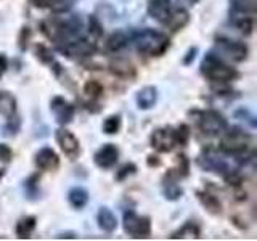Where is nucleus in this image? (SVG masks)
<instances>
[{"label":"nucleus","mask_w":257,"mask_h":241,"mask_svg":"<svg viewBox=\"0 0 257 241\" xmlns=\"http://www.w3.org/2000/svg\"><path fill=\"white\" fill-rule=\"evenodd\" d=\"M84 23L77 15H63V16H52L44 21H40V31L42 34L61 47L71 42L72 39L82 36Z\"/></svg>","instance_id":"obj_1"},{"label":"nucleus","mask_w":257,"mask_h":241,"mask_svg":"<svg viewBox=\"0 0 257 241\" xmlns=\"http://www.w3.org/2000/svg\"><path fill=\"white\" fill-rule=\"evenodd\" d=\"M131 44L135 47V50L139 53L151 56V58H159V56H163L169 50L171 39L161 31L145 28L131 32Z\"/></svg>","instance_id":"obj_2"},{"label":"nucleus","mask_w":257,"mask_h":241,"mask_svg":"<svg viewBox=\"0 0 257 241\" xmlns=\"http://www.w3.org/2000/svg\"><path fill=\"white\" fill-rule=\"evenodd\" d=\"M199 72L201 76L206 77L207 80H211L214 84H220L225 85L228 82H233L236 80L239 72L225 61L220 55L209 52L204 55V58L201 60L199 64Z\"/></svg>","instance_id":"obj_3"},{"label":"nucleus","mask_w":257,"mask_h":241,"mask_svg":"<svg viewBox=\"0 0 257 241\" xmlns=\"http://www.w3.org/2000/svg\"><path fill=\"white\" fill-rule=\"evenodd\" d=\"M252 142L251 134L239 127H227L225 132L220 135L219 142V151L223 153L225 156H235L241 158L246 155L249 150V145Z\"/></svg>","instance_id":"obj_4"},{"label":"nucleus","mask_w":257,"mask_h":241,"mask_svg":"<svg viewBox=\"0 0 257 241\" xmlns=\"http://www.w3.org/2000/svg\"><path fill=\"white\" fill-rule=\"evenodd\" d=\"M122 228L125 235L132 236L135 239H145L151 236V219L147 215L137 214L132 209L124 212L122 215Z\"/></svg>","instance_id":"obj_5"},{"label":"nucleus","mask_w":257,"mask_h":241,"mask_svg":"<svg viewBox=\"0 0 257 241\" xmlns=\"http://www.w3.org/2000/svg\"><path fill=\"white\" fill-rule=\"evenodd\" d=\"M223 156H225L223 153H220V151L217 153L214 148H207L198 156L196 163L201 169H203V171L214 172V174L220 175L225 179V177H227L228 174H231L235 169H231V166L227 163V159H225Z\"/></svg>","instance_id":"obj_6"},{"label":"nucleus","mask_w":257,"mask_h":241,"mask_svg":"<svg viewBox=\"0 0 257 241\" xmlns=\"http://www.w3.org/2000/svg\"><path fill=\"white\" fill-rule=\"evenodd\" d=\"M215 48L219 50V55H222V58H227L233 63H243L249 56V47L244 42L225 36L215 37Z\"/></svg>","instance_id":"obj_7"},{"label":"nucleus","mask_w":257,"mask_h":241,"mask_svg":"<svg viewBox=\"0 0 257 241\" xmlns=\"http://www.w3.org/2000/svg\"><path fill=\"white\" fill-rule=\"evenodd\" d=\"M198 127L207 137H220L225 132V129L228 127V120L219 111L204 109L198 116Z\"/></svg>","instance_id":"obj_8"},{"label":"nucleus","mask_w":257,"mask_h":241,"mask_svg":"<svg viewBox=\"0 0 257 241\" xmlns=\"http://www.w3.org/2000/svg\"><path fill=\"white\" fill-rule=\"evenodd\" d=\"M58 50L72 60H82V58H90V56L96 52V40L87 36H79L72 39L71 42L58 47Z\"/></svg>","instance_id":"obj_9"},{"label":"nucleus","mask_w":257,"mask_h":241,"mask_svg":"<svg viewBox=\"0 0 257 241\" xmlns=\"http://www.w3.org/2000/svg\"><path fill=\"white\" fill-rule=\"evenodd\" d=\"M150 145L158 153H171L175 147H179L175 135V127H159L150 135Z\"/></svg>","instance_id":"obj_10"},{"label":"nucleus","mask_w":257,"mask_h":241,"mask_svg":"<svg viewBox=\"0 0 257 241\" xmlns=\"http://www.w3.org/2000/svg\"><path fill=\"white\" fill-rule=\"evenodd\" d=\"M55 140L58 143L60 150L63 151L64 156H68L69 159H76L80 155V142L77 137L68 131L66 127H60L55 132Z\"/></svg>","instance_id":"obj_11"},{"label":"nucleus","mask_w":257,"mask_h":241,"mask_svg":"<svg viewBox=\"0 0 257 241\" xmlns=\"http://www.w3.org/2000/svg\"><path fill=\"white\" fill-rule=\"evenodd\" d=\"M50 111L56 123L60 126H66L74 119L76 106L72 103H69L64 96H53L50 100Z\"/></svg>","instance_id":"obj_12"},{"label":"nucleus","mask_w":257,"mask_h":241,"mask_svg":"<svg viewBox=\"0 0 257 241\" xmlns=\"http://www.w3.org/2000/svg\"><path fill=\"white\" fill-rule=\"evenodd\" d=\"M119 161V148L114 143H104L95 151L93 155V163L96 167L103 169V171H109Z\"/></svg>","instance_id":"obj_13"},{"label":"nucleus","mask_w":257,"mask_h":241,"mask_svg":"<svg viewBox=\"0 0 257 241\" xmlns=\"http://www.w3.org/2000/svg\"><path fill=\"white\" fill-rule=\"evenodd\" d=\"M34 163H36L37 169H40V171L52 172V171H56V169L60 167V158H58V155H56V151L53 148L44 147L34 155Z\"/></svg>","instance_id":"obj_14"},{"label":"nucleus","mask_w":257,"mask_h":241,"mask_svg":"<svg viewBox=\"0 0 257 241\" xmlns=\"http://www.w3.org/2000/svg\"><path fill=\"white\" fill-rule=\"evenodd\" d=\"M179 180H180V177L175 172V169H171V171L166 172L163 179V193L166 199L177 201L183 196V190L179 185Z\"/></svg>","instance_id":"obj_15"},{"label":"nucleus","mask_w":257,"mask_h":241,"mask_svg":"<svg viewBox=\"0 0 257 241\" xmlns=\"http://www.w3.org/2000/svg\"><path fill=\"white\" fill-rule=\"evenodd\" d=\"M109 72L117 79L132 80L137 76V68L127 58L117 56V58L111 60V63H109Z\"/></svg>","instance_id":"obj_16"},{"label":"nucleus","mask_w":257,"mask_h":241,"mask_svg":"<svg viewBox=\"0 0 257 241\" xmlns=\"http://www.w3.org/2000/svg\"><path fill=\"white\" fill-rule=\"evenodd\" d=\"M172 8L174 7L171 0H148L147 12L153 20L164 26V23L167 21L169 15L172 12Z\"/></svg>","instance_id":"obj_17"},{"label":"nucleus","mask_w":257,"mask_h":241,"mask_svg":"<svg viewBox=\"0 0 257 241\" xmlns=\"http://www.w3.org/2000/svg\"><path fill=\"white\" fill-rule=\"evenodd\" d=\"M135 101L139 109H151L158 103V88L155 85H145L135 95Z\"/></svg>","instance_id":"obj_18"},{"label":"nucleus","mask_w":257,"mask_h":241,"mask_svg":"<svg viewBox=\"0 0 257 241\" xmlns=\"http://www.w3.org/2000/svg\"><path fill=\"white\" fill-rule=\"evenodd\" d=\"M96 223H98V228L101 231L111 235V233H114V230L117 228V217L109 207L103 206L100 207L98 214H96Z\"/></svg>","instance_id":"obj_19"},{"label":"nucleus","mask_w":257,"mask_h":241,"mask_svg":"<svg viewBox=\"0 0 257 241\" xmlns=\"http://www.w3.org/2000/svg\"><path fill=\"white\" fill-rule=\"evenodd\" d=\"M190 23V13L185 10V8H172L171 15H169L167 21L164 23V26L169 28L172 32H179L182 31L187 24Z\"/></svg>","instance_id":"obj_20"},{"label":"nucleus","mask_w":257,"mask_h":241,"mask_svg":"<svg viewBox=\"0 0 257 241\" xmlns=\"http://www.w3.org/2000/svg\"><path fill=\"white\" fill-rule=\"evenodd\" d=\"M34 53H36V58L42 63V64H47V66H50V69H53L55 76H60L61 72V64L56 61L53 52L48 48L47 45L44 44H37L34 47Z\"/></svg>","instance_id":"obj_21"},{"label":"nucleus","mask_w":257,"mask_h":241,"mask_svg":"<svg viewBox=\"0 0 257 241\" xmlns=\"http://www.w3.org/2000/svg\"><path fill=\"white\" fill-rule=\"evenodd\" d=\"M131 44V32L125 31H116L106 39V50L109 53H119L120 50Z\"/></svg>","instance_id":"obj_22"},{"label":"nucleus","mask_w":257,"mask_h":241,"mask_svg":"<svg viewBox=\"0 0 257 241\" xmlns=\"http://www.w3.org/2000/svg\"><path fill=\"white\" fill-rule=\"evenodd\" d=\"M196 196L199 199V203L203 204V207L209 214H212V215H220L222 214V203L215 195H212V193H209V191L204 190V191H196Z\"/></svg>","instance_id":"obj_23"},{"label":"nucleus","mask_w":257,"mask_h":241,"mask_svg":"<svg viewBox=\"0 0 257 241\" xmlns=\"http://www.w3.org/2000/svg\"><path fill=\"white\" fill-rule=\"evenodd\" d=\"M37 227V219L34 215H26V217H21V219L16 222L15 225V233L16 236L20 239H29L31 235L34 233Z\"/></svg>","instance_id":"obj_24"},{"label":"nucleus","mask_w":257,"mask_h":241,"mask_svg":"<svg viewBox=\"0 0 257 241\" xmlns=\"http://www.w3.org/2000/svg\"><path fill=\"white\" fill-rule=\"evenodd\" d=\"M88 199H90V196H88V191L84 187H72L68 191V203L76 211L84 209L88 204Z\"/></svg>","instance_id":"obj_25"},{"label":"nucleus","mask_w":257,"mask_h":241,"mask_svg":"<svg viewBox=\"0 0 257 241\" xmlns=\"http://www.w3.org/2000/svg\"><path fill=\"white\" fill-rule=\"evenodd\" d=\"M18 111V101H16L15 95L7 92V90H0V116L4 117H13Z\"/></svg>","instance_id":"obj_26"},{"label":"nucleus","mask_w":257,"mask_h":241,"mask_svg":"<svg viewBox=\"0 0 257 241\" xmlns=\"http://www.w3.org/2000/svg\"><path fill=\"white\" fill-rule=\"evenodd\" d=\"M201 236V228L196 222L188 220L187 223H183L182 227L174 231L171 235V239H198Z\"/></svg>","instance_id":"obj_27"},{"label":"nucleus","mask_w":257,"mask_h":241,"mask_svg":"<svg viewBox=\"0 0 257 241\" xmlns=\"http://www.w3.org/2000/svg\"><path fill=\"white\" fill-rule=\"evenodd\" d=\"M233 16H254L257 12V0H230Z\"/></svg>","instance_id":"obj_28"},{"label":"nucleus","mask_w":257,"mask_h":241,"mask_svg":"<svg viewBox=\"0 0 257 241\" xmlns=\"http://www.w3.org/2000/svg\"><path fill=\"white\" fill-rule=\"evenodd\" d=\"M233 26L235 29L243 36H251L254 31V16H246V15H239L233 18Z\"/></svg>","instance_id":"obj_29"},{"label":"nucleus","mask_w":257,"mask_h":241,"mask_svg":"<svg viewBox=\"0 0 257 241\" xmlns=\"http://www.w3.org/2000/svg\"><path fill=\"white\" fill-rule=\"evenodd\" d=\"M39 180H40L39 174H32L31 177H28V179L23 182L24 195H26V198H28V199H37V198L40 196Z\"/></svg>","instance_id":"obj_30"},{"label":"nucleus","mask_w":257,"mask_h":241,"mask_svg":"<svg viewBox=\"0 0 257 241\" xmlns=\"http://www.w3.org/2000/svg\"><path fill=\"white\" fill-rule=\"evenodd\" d=\"M84 93L88 96L90 100H98L103 96V85L101 82H98V80H87L85 85H84Z\"/></svg>","instance_id":"obj_31"},{"label":"nucleus","mask_w":257,"mask_h":241,"mask_svg":"<svg viewBox=\"0 0 257 241\" xmlns=\"http://www.w3.org/2000/svg\"><path fill=\"white\" fill-rule=\"evenodd\" d=\"M120 126H122V120H120V116L112 114L108 116L103 120V132L106 135H114L120 131Z\"/></svg>","instance_id":"obj_32"},{"label":"nucleus","mask_w":257,"mask_h":241,"mask_svg":"<svg viewBox=\"0 0 257 241\" xmlns=\"http://www.w3.org/2000/svg\"><path fill=\"white\" fill-rule=\"evenodd\" d=\"M88 37H92L93 40H98L103 37V24L95 15L88 16Z\"/></svg>","instance_id":"obj_33"},{"label":"nucleus","mask_w":257,"mask_h":241,"mask_svg":"<svg viewBox=\"0 0 257 241\" xmlns=\"http://www.w3.org/2000/svg\"><path fill=\"white\" fill-rule=\"evenodd\" d=\"M77 0H48V8H52L55 13H66Z\"/></svg>","instance_id":"obj_34"},{"label":"nucleus","mask_w":257,"mask_h":241,"mask_svg":"<svg viewBox=\"0 0 257 241\" xmlns=\"http://www.w3.org/2000/svg\"><path fill=\"white\" fill-rule=\"evenodd\" d=\"M137 172V164L134 163H125L122 167L119 169V171H116V182H124L125 179H128L131 175H134Z\"/></svg>","instance_id":"obj_35"},{"label":"nucleus","mask_w":257,"mask_h":241,"mask_svg":"<svg viewBox=\"0 0 257 241\" xmlns=\"http://www.w3.org/2000/svg\"><path fill=\"white\" fill-rule=\"evenodd\" d=\"M175 135H177V143H179V147H185V145L188 143L190 140V127L187 124H180L175 127Z\"/></svg>","instance_id":"obj_36"},{"label":"nucleus","mask_w":257,"mask_h":241,"mask_svg":"<svg viewBox=\"0 0 257 241\" xmlns=\"http://www.w3.org/2000/svg\"><path fill=\"white\" fill-rule=\"evenodd\" d=\"M177 158H179V169H175V172L179 174L180 179H183V177H188V174H190V161H188V158L185 155H179Z\"/></svg>","instance_id":"obj_37"},{"label":"nucleus","mask_w":257,"mask_h":241,"mask_svg":"<svg viewBox=\"0 0 257 241\" xmlns=\"http://www.w3.org/2000/svg\"><path fill=\"white\" fill-rule=\"evenodd\" d=\"M29 40H31V29L28 26H24V28H21L20 36H18V47L21 52H24L28 48Z\"/></svg>","instance_id":"obj_38"},{"label":"nucleus","mask_w":257,"mask_h":241,"mask_svg":"<svg viewBox=\"0 0 257 241\" xmlns=\"http://www.w3.org/2000/svg\"><path fill=\"white\" fill-rule=\"evenodd\" d=\"M20 127H21V119L15 114L13 117H8V124L5 126V134H7V135H15V134H18Z\"/></svg>","instance_id":"obj_39"},{"label":"nucleus","mask_w":257,"mask_h":241,"mask_svg":"<svg viewBox=\"0 0 257 241\" xmlns=\"http://www.w3.org/2000/svg\"><path fill=\"white\" fill-rule=\"evenodd\" d=\"M12 158H13L12 148L8 147V145L0 143V161H4V163H10Z\"/></svg>","instance_id":"obj_40"},{"label":"nucleus","mask_w":257,"mask_h":241,"mask_svg":"<svg viewBox=\"0 0 257 241\" xmlns=\"http://www.w3.org/2000/svg\"><path fill=\"white\" fill-rule=\"evenodd\" d=\"M196 53H198V47H193V48H190L187 53H185V58H183V64H185V66H190V64L195 61Z\"/></svg>","instance_id":"obj_41"},{"label":"nucleus","mask_w":257,"mask_h":241,"mask_svg":"<svg viewBox=\"0 0 257 241\" xmlns=\"http://www.w3.org/2000/svg\"><path fill=\"white\" fill-rule=\"evenodd\" d=\"M7 69H8V58L5 53H0V79L4 77Z\"/></svg>","instance_id":"obj_42"},{"label":"nucleus","mask_w":257,"mask_h":241,"mask_svg":"<svg viewBox=\"0 0 257 241\" xmlns=\"http://www.w3.org/2000/svg\"><path fill=\"white\" fill-rule=\"evenodd\" d=\"M36 8H48V0H29Z\"/></svg>","instance_id":"obj_43"},{"label":"nucleus","mask_w":257,"mask_h":241,"mask_svg":"<svg viewBox=\"0 0 257 241\" xmlns=\"http://www.w3.org/2000/svg\"><path fill=\"white\" fill-rule=\"evenodd\" d=\"M147 163H148V166H150V167H153V166H159V164H161V161H159V158H158V156H148Z\"/></svg>","instance_id":"obj_44"},{"label":"nucleus","mask_w":257,"mask_h":241,"mask_svg":"<svg viewBox=\"0 0 257 241\" xmlns=\"http://www.w3.org/2000/svg\"><path fill=\"white\" fill-rule=\"evenodd\" d=\"M56 238H72V239H76V233H72V231H66V233H60Z\"/></svg>","instance_id":"obj_45"},{"label":"nucleus","mask_w":257,"mask_h":241,"mask_svg":"<svg viewBox=\"0 0 257 241\" xmlns=\"http://www.w3.org/2000/svg\"><path fill=\"white\" fill-rule=\"evenodd\" d=\"M185 2H188V4H191V5H193V4H196V2H199V0H185Z\"/></svg>","instance_id":"obj_46"}]
</instances>
